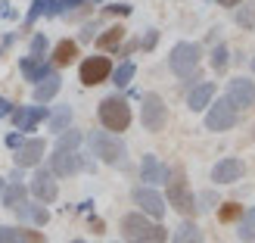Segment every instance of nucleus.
I'll list each match as a JSON object with an SVG mask.
<instances>
[{
  "instance_id": "obj_1",
  "label": "nucleus",
  "mask_w": 255,
  "mask_h": 243,
  "mask_svg": "<svg viewBox=\"0 0 255 243\" xmlns=\"http://www.w3.org/2000/svg\"><path fill=\"white\" fill-rule=\"evenodd\" d=\"M122 237L128 243H165L168 228H162L156 219H149L143 212H128L122 219Z\"/></svg>"
},
{
  "instance_id": "obj_2",
  "label": "nucleus",
  "mask_w": 255,
  "mask_h": 243,
  "mask_svg": "<svg viewBox=\"0 0 255 243\" xmlns=\"http://www.w3.org/2000/svg\"><path fill=\"white\" fill-rule=\"evenodd\" d=\"M165 187H168V206H174L177 212L184 215V219H190V215H196V194L190 190L187 184V172L181 169V165H174V169L168 172V181H165Z\"/></svg>"
},
{
  "instance_id": "obj_3",
  "label": "nucleus",
  "mask_w": 255,
  "mask_h": 243,
  "mask_svg": "<svg viewBox=\"0 0 255 243\" xmlns=\"http://www.w3.org/2000/svg\"><path fill=\"white\" fill-rule=\"evenodd\" d=\"M199 59H202V47L193 44V41H181V44H174L171 47V53H168V69L177 75V78H199Z\"/></svg>"
},
{
  "instance_id": "obj_4",
  "label": "nucleus",
  "mask_w": 255,
  "mask_h": 243,
  "mask_svg": "<svg viewBox=\"0 0 255 243\" xmlns=\"http://www.w3.org/2000/svg\"><path fill=\"white\" fill-rule=\"evenodd\" d=\"M87 144H91L94 156L100 162H106V165H125V159H128L125 140L119 134H112V131H91L87 134Z\"/></svg>"
},
{
  "instance_id": "obj_5",
  "label": "nucleus",
  "mask_w": 255,
  "mask_h": 243,
  "mask_svg": "<svg viewBox=\"0 0 255 243\" xmlns=\"http://www.w3.org/2000/svg\"><path fill=\"white\" fill-rule=\"evenodd\" d=\"M97 116H100V125H103L106 131L122 134V131H128V125H131V106H128L125 97L112 94L97 106Z\"/></svg>"
},
{
  "instance_id": "obj_6",
  "label": "nucleus",
  "mask_w": 255,
  "mask_h": 243,
  "mask_svg": "<svg viewBox=\"0 0 255 243\" xmlns=\"http://www.w3.org/2000/svg\"><path fill=\"white\" fill-rule=\"evenodd\" d=\"M140 122L152 134L168 125V106H165V100L159 94H143V100H140Z\"/></svg>"
},
{
  "instance_id": "obj_7",
  "label": "nucleus",
  "mask_w": 255,
  "mask_h": 243,
  "mask_svg": "<svg viewBox=\"0 0 255 243\" xmlns=\"http://www.w3.org/2000/svg\"><path fill=\"white\" fill-rule=\"evenodd\" d=\"M224 100L231 103L237 112H246L255 106V81L246 78V75H237V78L227 81V91H224Z\"/></svg>"
},
{
  "instance_id": "obj_8",
  "label": "nucleus",
  "mask_w": 255,
  "mask_h": 243,
  "mask_svg": "<svg viewBox=\"0 0 255 243\" xmlns=\"http://www.w3.org/2000/svg\"><path fill=\"white\" fill-rule=\"evenodd\" d=\"M84 169H91V159H84L78 150H53V156H50V172L56 178H69V175H78Z\"/></svg>"
},
{
  "instance_id": "obj_9",
  "label": "nucleus",
  "mask_w": 255,
  "mask_h": 243,
  "mask_svg": "<svg viewBox=\"0 0 255 243\" xmlns=\"http://www.w3.org/2000/svg\"><path fill=\"white\" fill-rule=\"evenodd\" d=\"M237 122H240V112L227 103L224 97L218 100V103H209V106H206V131L221 134V131H231Z\"/></svg>"
},
{
  "instance_id": "obj_10",
  "label": "nucleus",
  "mask_w": 255,
  "mask_h": 243,
  "mask_svg": "<svg viewBox=\"0 0 255 243\" xmlns=\"http://www.w3.org/2000/svg\"><path fill=\"white\" fill-rule=\"evenodd\" d=\"M131 200H134V206L143 212V215H149V219H162L165 215V197L159 194L156 187H149V184H140V187H134V194H131Z\"/></svg>"
},
{
  "instance_id": "obj_11",
  "label": "nucleus",
  "mask_w": 255,
  "mask_h": 243,
  "mask_svg": "<svg viewBox=\"0 0 255 243\" xmlns=\"http://www.w3.org/2000/svg\"><path fill=\"white\" fill-rule=\"evenodd\" d=\"M112 75V62H109V56H87L84 62H81V69H78V78H81V84L84 87H97V84H103L106 78Z\"/></svg>"
},
{
  "instance_id": "obj_12",
  "label": "nucleus",
  "mask_w": 255,
  "mask_h": 243,
  "mask_svg": "<svg viewBox=\"0 0 255 243\" xmlns=\"http://www.w3.org/2000/svg\"><path fill=\"white\" fill-rule=\"evenodd\" d=\"M44 150H47L44 137H25L16 147V165L19 169H37L44 159Z\"/></svg>"
},
{
  "instance_id": "obj_13",
  "label": "nucleus",
  "mask_w": 255,
  "mask_h": 243,
  "mask_svg": "<svg viewBox=\"0 0 255 243\" xmlns=\"http://www.w3.org/2000/svg\"><path fill=\"white\" fill-rule=\"evenodd\" d=\"M31 194L37 203H56L59 197V184H56V175L50 169H37L31 178Z\"/></svg>"
},
{
  "instance_id": "obj_14",
  "label": "nucleus",
  "mask_w": 255,
  "mask_h": 243,
  "mask_svg": "<svg viewBox=\"0 0 255 243\" xmlns=\"http://www.w3.org/2000/svg\"><path fill=\"white\" fill-rule=\"evenodd\" d=\"M47 116H50L47 106H12L9 112V119L19 131H34L41 122H47Z\"/></svg>"
},
{
  "instance_id": "obj_15",
  "label": "nucleus",
  "mask_w": 255,
  "mask_h": 243,
  "mask_svg": "<svg viewBox=\"0 0 255 243\" xmlns=\"http://www.w3.org/2000/svg\"><path fill=\"white\" fill-rule=\"evenodd\" d=\"M243 175H246L243 159L227 156V159H221V162H215V169H212V181H215V184H237Z\"/></svg>"
},
{
  "instance_id": "obj_16",
  "label": "nucleus",
  "mask_w": 255,
  "mask_h": 243,
  "mask_svg": "<svg viewBox=\"0 0 255 243\" xmlns=\"http://www.w3.org/2000/svg\"><path fill=\"white\" fill-rule=\"evenodd\" d=\"M53 69H56V66H53V62H50L47 56H34V53H28V56H22V59H19V72H22V78H25V81H31V84H37L47 72H53Z\"/></svg>"
},
{
  "instance_id": "obj_17",
  "label": "nucleus",
  "mask_w": 255,
  "mask_h": 243,
  "mask_svg": "<svg viewBox=\"0 0 255 243\" xmlns=\"http://www.w3.org/2000/svg\"><path fill=\"white\" fill-rule=\"evenodd\" d=\"M168 165H162L159 156H152V153H146L143 159H140V181L149 184V187H156V184H165L168 181Z\"/></svg>"
},
{
  "instance_id": "obj_18",
  "label": "nucleus",
  "mask_w": 255,
  "mask_h": 243,
  "mask_svg": "<svg viewBox=\"0 0 255 243\" xmlns=\"http://www.w3.org/2000/svg\"><path fill=\"white\" fill-rule=\"evenodd\" d=\"M12 212L19 215V222H28V225H37V228H44V225L50 222L47 203H28V200H25L22 206H16Z\"/></svg>"
},
{
  "instance_id": "obj_19",
  "label": "nucleus",
  "mask_w": 255,
  "mask_h": 243,
  "mask_svg": "<svg viewBox=\"0 0 255 243\" xmlns=\"http://www.w3.org/2000/svg\"><path fill=\"white\" fill-rule=\"evenodd\" d=\"M59 87H62V78H59V72H47L41 81L34 84V103H50L56 94H59Z\"/></svg>"
},
{
  "instance_id": "obj_20",
  "label": "nucleus",
  "mask_w": 255,
  "mask_h": 243,
  "mask_svg": "<svg viewBox=\"0 0 255 243\" xmlns=\"http://www.w3.org/2000/svg\"><path fill=\"white\" fill-rule=\"evenodd\" d=\"M212 97H215V84H212V81H199V84L190 87V94H187V106L193 109V112H199V109H206V106L212 103Z\"/></svg>"
},
{
  "instance_id": "obj_21",
  "label": "nucleus",
  "mask_w": 255,
  "mask_h": 243,
  "mask_svg": "<svg viewBox=\"0 0 255 243\" xmlns=\"http://www.w3.org/2000/svg\"><path fill=\"white\" fill-rule=\"evenodd\" d=\"M41 16H47V19L59 16V0H31V9L25 12V25L37 22Z\"/></svg>"
},
{
  "instance_id": "obj_22",
  "label": "nucleus",
  "mask_w": 255,
  "mask_h": 243,
  "mask_svg": "<svg viewBox=\"0 0 255 243\" xmlns=\"http://www.w3.org/2000/svg\"><path fill=\"white\" fill-rule=\"evenodd\" d=\"M171 243H206L202 240V231H199V225L196 222H181L174 228V234H171Z\"/></svg>"
},
{
  "instance_id": "obj_23",
  "label": "nucleus",
  "mask_w": 255,
  "mask_h": 243,
  "mask_svg": "<svg viewBox=\"0 0 255 243\" xmlns=\"http://www.w3.org/2000/svg\"><path fill=\"white\" fill-rule=\"evenodd\" d=\"M75 56H78V44L75 41H59L56 47H53V56H50V62L53 66H69V62H75Z\"/></svg>"
},
{
  "instance_id": "obj_24",
  "label": "nucleus",
  "mask_w": 255,
  "mask_h": 243,
  "mask_svg": "<svg viewBox=\"0 0 255 243\" xmlns=\"http://www.w3.org/2000/svg\"><path fill=\"white\" fill-rule=\"evenodd\" d=\"M134 75H137V66H134L131 59H122L119 66L112 69V75H109V78H112V84H116V87H128V84L134 81Z\"/></svg>"
},
{
  "instance_id": "obj_25",
  "label": "nucleus",
  "mask_w": 255,
  "mask_h": 243,
  "mask_svg": "<svg viewBox=\"0 0 255 243\" xmlns=\"http://www.w3.org/2000/svg\"><path fill=\"white\" fill-rule=\"evenodd\" d=\"M237 237L243 240V243H255V206L240 215V222H237Z\"/></svg>"
},
{
  "instance_id": "obj_26",
  "label": "nucleus",
  "mask_w": 255,
  "mask_h": 243,
  "mask_svg": "<svg viewBox=\"0 0 255 243\" xmlns=\"http://www.w3.org/2000/svg\"><path fill=\"white\" fill-rule=\"evenodd\" d=\"M47 122H50V131H53V134L72 128V106H56V109L47 116Z\"/></svg>"
},
{
  "instance_id": "obj_27",
  "label": "nucleus",
  "mask_w": 255,
  "mask_h": 243,
  "mask_svg": "<svg viewBox=\"0 0 255 243\" xmlns=\"http://www.w3.org/2000/svg\"><path fill=\"white\" fill-rule=\"evenodd\" d=\"M122 41H125V28H122V25H112V28H106L103 34L97 37V47L109 53V50H119V44H122Z\"/></svg>"
},
{
  "instance_id": "obj_28",
  "label": "nucleus",
  "mask_w": 255,
  "mask_h": 243,
  "mask_svg": "<svg viewBox=\"0 0 255 243\" xmlns=\"http://www.w3.org/2000/svg\"><path fill=\"white\" fill-rule=\"evenodd\" d=\"M0 203H3L6 209L22 206V203H25V184H19V181L6 184V187H3V194H0Z\"/></svg>"
},
{
  "instance_id": "obj_29",
  "label": "nucleus",
  "mask_w": 255,
  "mask_h": 243,
  "mask_svg": "<svg viewBox=\"0 0 255 243\" xmlns=\"http://www.w3.org/2000/svg\"><path fill=\"white\" fill-rule=\"evenodd\" d=\"M209 62H212V69L218 72V75L227 72V66H231V47L218 41V44L212 47V53H209Z\"/></svg>"
},
{
  "instance_id": "obj_30",
  "label": "nucleus",
  "mask_w": 255,
  "mask_h": 243,
  "mask_svg": "<svg viewBox=\"0 0 255 243\" xmlns=\"http://www.w3.org/2000/svg\"><path fill=\"white\" fill-rule=\"evenodd\" d=\"M237 12H234V19H237V25L240 28H246V31H252L255 28V0H246V3H240V6H234Z\"/></svg>"
},
{
  "instance_id": "obj_31",
  "label": "nucleus",
  "mask_w": 255,
  "mask_h": 243,
  "mask_svg": "<svg viewBox=\"0 0 255 243\" xmlns=\"http://www.w3.org/2000/svg\"><path fill=\"white\" fill-rule=\"evenodd\" d=\"M81 140H84L81 131H72V128H66V131H59L56 147H59V150H78V147H81Z\"/></svg>"
},
{
  "instance_id": "obj_32",
  "label": "nucleus",
  "mask_w": 255,
  "mask_h": 243,
  "mask_svg": "<svg viewBox=\"0 0 255 243\" xmlns=\"http://www.w3.org/2000/svg\"><path fill=\"white\" fill-rule=\"evenodd\" d=\"M240 215H243V206H240V203H224L221 212H218V219L227 225V222H240Z\"/></svg>"
},
{
  "instance_id": "obj_33",
  "label": "nucleus",
  "mask_w": 255,
  "mask_h": 243,
  "mask_svg": "<svg viewBox=\"0 0 255 243\" xmlns=\"http://www.w3.org/2000/svg\"><path fill=\"white\" fill-rule=\"evenodd\" d=\"M0 243H28V237H25L19 228L3 225V228H0Z\"/></svg>"
},
{
  "instance_id": "obj_34",
  "label": "nucleus",
  "mask_w": 255,
  "mask_h": 243,
  "mask_svg": "<svg viewBox=\"0 0 255 243\" xmlns=\"http://www.w3.org/2000/svg\"><path fill=\"white\" fill-rule=\"evenodd\" d=\"M212 209H215V194L206 190V194L196 197V212H212Z\"/></svg>"
},
{
  "instance_id": "obj_35",
  "label": "nucleus",
  "mask_w": 255,
  "mask_h": 243,
  "mask_svg": "<svg viewBox=\"0 0 255 243\" xmlns=\"http://www.w3.org/2000/svg\"><path fill=\"white\" fill-rule=\"evenodd\" d=\"M31 53H34V56H44V53H47V37H44V34H34V37H31Z\"/></svg>"
},
{
  "instance_id": "obj_36",
  "label": "nucleus",
  "mask_w": 255,
  "mask_h": 243,
  "mask_svg": "<svg viewBox=\"0 0 255 243\" xmlns=\"http://www.w3.org/2000/svg\"><path fill=\"white\" fill-rule=\"evenodd\" d=\"M156 44H159V31H156V28H149L143 37H140V47H143V50H152Z\"/></svg>"
},
{
  "instance_id": "obj_37",
  "label": "nucleus",
  "mask_w": 255,
  "mask_h": 243,
  "mask_svg": "<svg viewBox=\"0 0 255 243\" xmlns=\"http://www.w3.org/2000/svg\"><path fill=\"white\" fill-rule=\"evenodd\" d=\"M97 31H100V22H87L84 28H81V37H78V41H94Z\"/></svg>"
},
{
  "instance_id": "obj_38",
  "label": "nucleus",
  "mask_w": 255,
  "mask_h": 243,
  "mask_svg": "<svg viewBox=\"0 0 255 243\" xmlns=\"http://www.w3.org/2000/svg\"><path fill=\"white\" fill-rule=\"evenodd\" d=\"M81 3H87V0H59V16H62V12H72L75 6H81Z\"/></svg>"
},
{
  "instance_id": "obj_39",
  "label": "nucleus",
  "mask_w": 255,
  "mask_h": 243,
  "mask_svg": "<svg viewBox=\"0 0 255 243\" xmlns=\"http://www.w3.org/2000/svg\"><path fill=\"white\" fill-rule=\"evenodd\" d=\"M137 47H140V41H128V44H119L116 53H119V56H128V53H134Z\"/></svg>"
},
{
  "instance_id": "obj_40",
  "label": "nucleus",
  "mask_w": 255,
  "mask_h": 243,
  "mask_svg": "<svg viewBox=\"0 0 255 243\" xmlns=\"http://www.w3.org/2000/svg\"><path fill=\"white\" fill-rule=\"evenodd\" d=\"M109 12H112V16H131V6H128V3H112Z\"/></svg>"
},
{
  "instance_id": "obj_41",
  "label": "nucleus",
  "mask_w": 255,
  "mask_h": 243,
  "mask_svg": "<svg viewBox=\"0 0 255 243\" xmlns=\"http://www.w3.org/2000/svg\"><path fill=\"white\" fill-rule=\"evenodd\" d=\"M22 140H25V131H16V134H9V137H6V147H9V150H16Z\"/></svg>"
},
{
  "instance_id": "obj_42",
  "label": "nucleus",
  "mask_w": 255,
  "mask_h": 243,
  "mask_svg": "<svg viewBox=\"0 0 255 243\" xmlns=\"http://www.w3.org/2000/svg\"><path fill=\"white\" fill-rule=\"evenodd\" d=\"M9 112H12V103H9L6 97H0V119H6Z\"/></svg>"
},
{
  "instance_id": "obj_43",
  "label": "nucleus",
  "mask_w": 255,
  "mask_h": 243,
  "mask_svg": "<svg viewBox=\"0 0 255 243\" xmlns=\"http://www.w3.org/2000/svg\"><path fill=\"white\" fill-rule=\"evenodd\" d=\"M215 3H218V6H240L243 0H215Z\"/></svg>"
},
{
  "instance_id": "obj_44",
  "label": "nucleus",
  "mask_w": 255,
  "mask_h": 243,
  "mask_svg": "<svg viewBox=\"0 0 255 243\" xmlns=\"http://www.w3.org/2000/svg\"><path fill=\"white\" fill-rule=\"evenodd\" d=\"M91 228H94V234H103V222L100 219H91Z\"/></svg>"
},
{
  "instance_id": "obj_45",
  "label": "nucleus",
  "mask_w": 255,
  "mask_h": 243,
  "mask_svg": "<svg viewBox=\"0 0 255 243\" xmlns=\"http://www.w3.org/2000/svg\"><path fill=\"white\" fill-rule=\"evenodd\" d=\"M0 16H12V12H9V0H0Z\"/></svg>"
},
{
  "instance_id": "obj_46",
  "label": "nucleus",
  "mask_w": 255,
  "mask_h": 243,
  "mask_svg": "<svg viewBox=\"0 0 255 243\" xmlns=\"http://www.w3.org/2000/svg\"><path fill=\"white\" fill-rule=\"evenodd\" d=\"M3 187H6V181H3V178H0V194H3Z\"/></svg>"
},
{
  "instance_id": "obj_47",
  "label": "nucleus",
  "mask_w": 255,
  "mask_h": 243,
  "mask_svg": "<svg viewBox=\"0 0 255 243\" xmlns=\"http://www.w3.org/2000/svg\"><path fill=\"white\" fill-rule=\"evenodd\" d=\"M87 3H103V0H87Z\"/></svg>"
},
{
  "instance_id": "obj_48",
  "label": "nucleus",
  "mask_w": 255,
  "mask_h": 243,
  "mask_svg": "<svg viewBox=\"0 0 255 243\" xmlns=\"http://www.w3.org/2000/svg\"><path fill=\"white\" fill-rule=\"evenodd\" d=\"M252 72H255V56H252Z\"/></svg>"
},
{
  "instance_id": "obj_49",
  "label": "nucleus",
  "mask_w": 255,
  "mask_h": 243,
  "mask_svg": "<svg viewBox=\"0 0 255 243\" xmlns=\"http://www.w3.org/2000/svg\"><path fill=\"white\" fill-rule=\"evenodd\" d=\"M72 243H84V240H72Z\"/></svg>"
}]
</instances>
